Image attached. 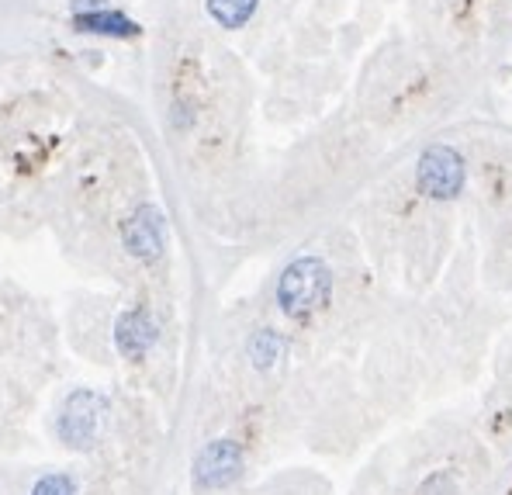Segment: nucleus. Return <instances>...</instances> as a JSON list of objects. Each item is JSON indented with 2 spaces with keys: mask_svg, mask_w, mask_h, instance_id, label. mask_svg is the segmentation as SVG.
Returning <instances> with one entry per match:
<instances>
[{
  "mask_svg": "<svg viewBox=\"0 0 512 495\" xmlns=\"http://www.w3.org/2000/svg\"><path fill=\"white\" fill-rule=\"evenodd\" d=\"M153 322H149V315L146 312H128L118 319V333H115V340H118V347L125 350L128 357H142L146 354V347H149V340H153Z\"/></svg>",
  "mask_w": 512,
  "mask_h": 495,
  "instance_id": "423d86ee",
  "label": "nucleus"
},
{
  "mask_svg": "<svg viewBox=\"0 0 512 495\" xmlns=\"http://www.w3.org/2000/svg\"><path fill=\"white\" fill-rule=\"evenodd\" d=\"M32 495H77L73 492V482L63 475H52V478H42L39 485H35Z\"/></svg>",
  "mask_w": 512,
  "mask_h": 495,
  "instance_id": "9d476101",
  "label": "nucleus"
},
{
  "mask_svg": "<svg viewBox=\"0 0 512 495\" xmlns=\"http://www.w3.org/2000/svg\"><path fill=\"white\" fill-rule=\"evenodd\" d=\"M239 468H243L239 447L232 440H215L198 457V482L208 485V489H218V485H229L239 475Z\"/></svg>",
  "mask_w": 512,
  "mask_h": 495,
  "instance_id": "7ed1b4c3",
  "label": "nucleus"
},
{
  "mask_svg": "<svg viewBox=\"0 0 512 495\" xmlns=\"http://www.w3.org/2000/svg\"><path fill=\"white\" fill-rule=\"evenodd\" d=\"M419 191L426 198L436 201H450L464 191V160L457 149L450 146H429L423 156H419Z\"/></svg>",
  "mask_w": 512,
  "mask_h": 495,
  "instance_id": "f03ea898",
  "label": "nucleus"
},
{
  "mask_svg": "<svg viewBox=\"0 0 512 495\" xmlns=\"http://www.w3.org/2000/svg\"><path fill=\"white\" fill-rule=\"evenodd\" d=\"M329 291H333V277L329 267L315 257H301L281 274L277 284V302L288 315H308L329 302Z\"/></svg>",
  "mask_w": 512,
  "mask_h": 495,
  "instance_id": "f257e3e1",
  "label": "nucleus"
},
{
  "mask_svg": "<svg viewBox=\"0 0 512 495\" xmlns=\"http://www.w3.org/2000/svg\"><path fill=\"white\" fill-rule=\"evenodd\" d=\"M256 0H208V14L222 28H243L253 18Z\"/></svg>",
  "mask_w": 512,
  "mask_h": 495,
  "instance_id": "6e6552de",
  "label": "nucleus"
},
{
  "mask_svg": "<svg viewBox=\"0 0 512 495\" xmlns=\"http://www.w3.org/2000/svg\"><path fill=\"white\" fill-rule=\"evenodd\" d=\"M97 416H101V399H97L94 392H77L70 399V405H66L59 430H63V437L70 440L73 447H84V440H90V433H94V426H97Z\"/></svg>",
  "mask_w": 512,
  "mask_h": 495,
  "instance_id": "20e7f679",
  "label": "nucleus"
},
{
  "mask_svg": "<svg viewBox=\"0 0 512 495\" xmlns=\"http://www.w3.org/2000/svg\"><path fill=\"white\" fill-rule=\"evenodd\" d=\"M284 354V340L274 333V329H260V333L250 340V357H253V364L256 367H270V364H277Z\"/></svg>",
  "mask_w": 512,
  "mask_h": 495,
  "instance_id": "1a4fd4ad",
  "label": "nucleus"
},
{
  "mask_svg": "<svg viewBox=\"0 0 512 495\" xmlns=\"http://www.w3.org/2000/svg\"><path fill=\"white\" fill-rule=\"evenodd\" d=\"M77 28L80 32H94V35H115V39H132V35L139 32L135 21H128L125 14H118V11H108V7L90 11V14H77Z\"/></svg>",
  "mask_w": 512,
  "mask_h": 495,
  "instance_id": "0eeeda50",
  "label": "nucleus"
},
{
  "mask_svg": "<svg viewBox=\"0 0 512 495\" xmlns=\"http://www.w3.org/2000/svg\"><path fill=\"white\" fill-rule=\"evenodd\" d=\"M125 243L132 253H142V257H156L163 250V225L156 212H142L139 219H132L125 225Z\"/></svg>",
  "mask_w": 512,
  "mask_h": 495,
  "instance_id": "39448f33",
  "label": "nucleus"
}]
</instances>
